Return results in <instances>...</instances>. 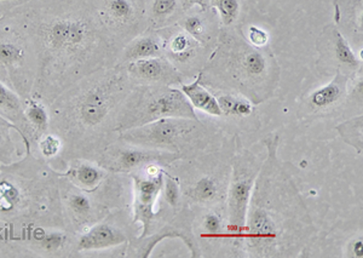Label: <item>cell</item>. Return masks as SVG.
Segmentation results:
<instances>
[{
  "label": "cell",
  "mask_w": 363,
  "mask_h": 258,
  "mask_svg": "<svg viewBox=\"0 0 363 258\" xmlns=\"http://www.w3.org/2000/svg\"><path fill=\"white\" fill-rule=\"evenodd\" d=\"M0 15L25 30L37 51L33 94L49 106L77 82L102 69L112 40L94 0L0 1Z\"/></svg>",
  "instance_id": "1"
},
{
  "label": "cell",
  "mask_w": 363,
  "mask_h": 258,
  "mask_svg": "<svg viewBox=\"0 0 363 258\" xmlns=\"http://www.w3.org/2000/svg\"><path fill=\"white\" fill-rule=\"evenodd\" d=\"M128 74L121 67L99 69L58 95L49 104L50 133L67 147H78L92 133L109 125L128 95Z\"/></svg>",
  "instance_id": "2"
},
{
  "label": "cell",
  "mask_w": 363,
  "mask_h": 258,
  "mask_svg": "<svg viewBox=\"0 0 363 258\" xmlns=\"http://www.w3.org/2000/svg\"><path fill=\"white\" fill-rule=\"evenodd\" d=\"M37 77L32 39L10 17L0 15V82L26 100L33 94Z\"/></svg>",
  "instance_id": "3"
},
{
  "label": "cell",
  "mask_w": 363,
  "mask_h": 258,
  "mask_svg": "<svg viewBox=\"0 0 363 258\" xmlns=\"http://www.w3.org/2000/svg\"><path fill=\"white\" fill-rule=\"evenodd\" d=\"M162 118H181L198 120L193 106L186 95L176 89H165L140 100L128 101L120 109L116 131L145 125Z\"/></svg>",
  "instance_id": "4"
},
{
  "label": "cell",
  "mask_w": 363,
  "mask_h": 258,
  "mask_svg": "<svg viewBox=\"0 0 363 258\" xmlns=\"http://www.w3.org/2000/svg\"><path fill=\"white\" fill-rule=\"evenodd\" d=\"M194 130L193 119L162 118L145 125L125 130L120 138L137 146L174 147L182 135Z\"/></svg>",
  "instance_id": "5"
},
{
  "label": "cell",
  "mask_w": 363,
  "mask_h": 258,
  "mask_svg": "<svg viewBox=\"0 0 363 258\" xmlns=\"http://www.w3.org/2000/svg\"><path fill=\"white\" fill-rule=\"evenodd\" d=\"M99 21L111 40L128 33L140 17L138 0H94Z\"/></svg>",
  "instance_id": "6"
},
{
  "label": "cell",
  "mask_w": 363,
  "mask_h": 258,
  "mask_svg": "<svg viewBox=\"0 0 363 258\" xmlns=\"http://www.w3.org/2000/svg\"><path fill=\"white\" fill-rule=\"evenodd\" d=\"M253 184L255 182L251 177V172L248 174L245 167L235 165L234 179L229 193L230 225L235 234H240L244 230Z\"/></svg>",
  "instance_id": "7"
},
{
  "label": "cell",
  "mask_w": 363,
  "mask_h": 258,
  "mask_svg": "<svg viewBox=\"0 0 363 258\" xmlns=\"http://www.w3.org/2000/svg\"><path fill=\"white\" fill-rule=\"evenodd\" d=\"M135 181V204H133V221L142 222L143 234L140 237H145L149 233L152 220L154 218V204L157 194L160 193L164 186V174L159 172L157 176L152 179H145L140 177H133Z\"/></svg>",
  "instance_id": "8"
},
{
  "label": "cell",
  "mask_w": 363,
  "mask_h": 258,
  "mask_svg": "<svg viewBox=\"0 0 363 258\" xmlns=\"http://www.w3.org/2000/svg\"><path fill=\"white\" fill-rule=\"evenodd\" d=\"M0 117L16 126L20 131L22 141L25 142L27 152L30 150V142L33 141V133L29 128L25 116V100L16 92L0 82Z\"/></svg>",
  "instance_id": "9"
},
{
  "label": "cell",
  "mask_w": 363,
  "mask_h": 258,
  "mask_svg": "<svg viewBox=\"0 0 363 258\" xmlns=\"http://www.w3.org/2000/svg\"><path fill=\"white\" fill-rule=\"evenodd\" d=\"M128 242V237L121 230L108 223L96 225L78 239L77 251H96L119 246Z\"/></svg>",
  "instance_id": "10"
},
{
  "label": "cell",
  "mask_w": 363,
  "mask_h": 258,
  "mask_svg": "<svg viewBox=\"0 0 363 258\" xmlns=\"http://www.w3.org/2000/svg\"><path fill=\"white\" fill-rule=\"evenodd\" d=\"M125 68L128 77L145 82H159L164 79L171 72L169 63L161 57L137 60L126 63Z\"/></svg>",
  "instance_id": "11"
},
{
  "label": "cell",
  "mask_w": 363,
  "mask_h": 258,
  "mask_svg": "<svg viewBox=\"0 0 363 258\" xmlns=\"http://www.w3.org/2000/svg\"><path fill=\"white\" fill-rule=\"evenodd\" d=\"M25 116L28 121L29 128L33 133V141L44 133H49L50 112L49 106L35 95H30L25 100Z\"/></svg>",
  "instance_id": "12"
},
{
  "label": "cell",
  "mask_w": 363,
  "mask_h": 258,
  "mask_svg": "<svg viewBox=\"0 0 363 258\" xmlns=\"http://www.w3.org/2000/svg\"><path fill=\"white\" fill-rule=\"evenodd\" d=\"M182 92L186 95L193 108L200 109L213 117H222L223 113L219 108L218 101L210 91L200 85V77L195 82L182 86Z\"/></svg>",
  "instance_id": "13"
},
{
  "label": "cell",
  "mask_w": 363,
  "mask_h": 258,
  "mask_svg": "<svg viewBox=\"0 0 363 258\" xmlns=\"http://www.w3.org/2000/svg\"><path fill=\"white\" fill-rule=\"evenodd\" d=\"M160 44L154 37H140L135 39L125 47L121 54V62H133L137 60L161 57Z\"/></svg>",
  "instance_id": "14"
},
{
  "label": "cell",
  "mask_w": 363,
  "mask_h": 258,
  "mask_svg": "<svg viewBox=\"0 0 363 258\" xmlns=\"http://www.w3.org/2000/svg\"><path fill=\"white\" fill-rule=\"evenodd\" d=\"M347 80L340 73H337L335 79L322 88H318L310 95V103L315 108L325 109L337 103L342 99Z\"/></svg>",
  "instance_id": "15"
},
{
  "label": "cell",
  "mask_w": 363,
  "mask_h": 258,
  "mask_svg": "<svg viewBox=\"0 0 363 258\" xmlns=\"http://www.w3.org/2000/svg\"><path fill=\"white\" fill-rule=\"evenodd\" d=\"M111 155L116 157V160L111 162L109 167L113 170L128 171L133 170L135 167H140L142 164H148L157 158L154 152L147 150H133V148H124V150H116Z\"/></svg>",
  "instance_id": "16"
},
{
  "label": "cell",
  "mask_w": 363,
  "mask_h": 258,
  "mask_svg": "<svg viewBox=\"0 0 363 258\" xmlns=\"http://www.w3.org/2000/svg\"><path fill=\"white\" fill-rule=\"evenodd\" d=\"M66 176H69L70 179L79 187L91 191L101 184L104 177V172L92 164L82 162L77 167H72Z\"/></svg>",
  "instance_id": "17"
},
{
  "label": "cell",
  "mask_w": 363,
  "mask_h": 258,
  "mask_svg": "<svg viewBox=\"0 0 363 258\" xmlns=\"http://www.w3.org/2000/svg\"><path fill=\"white\" fill-rule=\"evenodd\" d=\"M198 42L194 38L184 32L174 34L169 43V52L172 59L178 62H188L193 59L196 52Z\"/></svg>",
  "instance_id": "18"
},
{
  "label": "cell",
  "mask_w": 363,
  "mask_h": 258,
  "mask_svg": "<svg viewBox=\"0 0 363 258\" xmlns=\"http://www.w3.org/2000/svg\"><path fill=\"white\" fill-rule=\"evenodd\" d=\"M33 235L39 247L49 254L60 252L68 242V237L60 230H44L39 228L34 230Z\"/></svg>",
  "instance_id": "19"
},
{
  "label": "cell",
  "mask_w": 363,
  "mask_h": 258,
  "mask_svg": "<svg viewBox=\"0 0 363 258\" xmlns=\"http://www.w3.org/2000/svg\"><path fill=\"white\" fill-rule=\"evenodd\" d=\"M219 108L223 116L230 117H248L253 113V104L244 97L234 96V95H222L217 99Z\"/></svg>",
  "instance_id": "20"
},
{
  "label": "cell",
  "mask_w": 363,
  "mask_h": 258,
  "mask_svg": "<svg viewBox=\"0 0 363 258\" xmlns=\"http://www.w3.org/2000/svg\"><path fill=\"white\" fill-rule=\"evenodd\" d=\"M240 67L250 78H258L260 75L264 74L268 68V62L259 51L246 49L240 59Z\"/></svg>",
  "instance_id": "21"
},
{
  "label": "cell",
  "mask_w": 363,
  "mask_h": 258,
  "mask_svg": "<svg viewBox=\"0 0 363 258\" xmlns=\"http://www.w3.org/2000/svg\"><path fill=\"white\" fill-rule=\"evenodd\" d=\"M67 206L78 221H85L92 210L90 198L82 192L70 193L67 196Z\"/></svg>",
  "instance_id": "22"
},
{
  "label": "cell",
  "mask_w": 363,
  "mask_h": 258,
  "mask_svg": "<svg viewBox=\"0 0 363 258\" xmlns=\"http://www.w3.org/2000/svg\"><path fill=\"white\" fill-rule=\"evenodd\" d=\"M335 59L339 62L350 67V68H357L359 61L356 57L355 52L352 51L347 39L342 37V33L338 30H335Z\"/></svg>",
  "instance_id": "23"
},
{
  "label": "cell",
  "mask_w": 363,
  "mask_h": 258,
  "mask_svg": "<svg viewBox=\"0 0 363 258\" xmlns=\"http://www.w3.org/2000/svg\"><path fill=\"white\" fill-rule=\"evenodd\" d=\"M38 150L44 158H56L63 152V142L54 133H46L38 138Z\"/></svg>",
  "instance_id": "24"
},
{
  "label": "cell",
  "mask_w": 363,
  "mask_h": 258,
  "mask_svg": "<svg viewBox=\"0 0 363 258\" xmlns=\"http://www.w3.org/2000/svg\"><path fill=\"white\" fill-rule=\"evenodd\" d=\"M211 5L217 10L224 26H230L240 15L239 0H210Z\"/></svg>",
  "instance_id": "25"
},
{
  "label": "cell",
  "mask_w": 363,
  "mask_h": 258,
  "mask_svg": "<svg viewBox=\"0 0 363 258\" xmlns=\"http://www.w3.org/2000/svg\"><path fill=\"white\" fill-rule=\"evenodd\" d=\"M217 192H218V189H217L215 181L210 177H203L195 186L191 196L198 201H210L217 196Z\"/></svg>",
  "instance_id": "26"
},
{
  "label": "cell",
  "mask_w": 363,
  "mask_h": 258,
  "mask_svg": "<svg viewBox=\"0 0 363 258\" xmlns=\"http://www.w3.org/2000/svg\"><path fill=\"white\" fill-rule=\"evenodd\" d=\"M10 129L15 130L20 135V131L16 126L5 120L4 118L0 117V155H4V157L13 155V143Z\"/></svg>",
  "instance_id": "27"
},
{
  "label": "cell",
  "mask_w": 363,
  "mask_h": 258,
  "mask_svg": "<svg viewBox=\"0 0 363 258\" xmlns=\"http://www.w3.org/2000/svg\"><path fill=\"white\" fill-rule=\"evenodd\" d=\"M183 27L186 33L189 34L190 37L194 38L196 42H203V39L206 38V26L200 16L191 15L186 17L183 22Z\"/></svg>",
  "instance_id": "28"
},
{
  "label": "cell",
  "mask_w": 363,
  "mask_h": 258,
  "mask_svg": "<svg viewBox=\"0 0 363 258\" xmlns=\"http://www.w3.org/2000/svg\"><path fill=\"white\" fill-rule=\"evenodd\" d=\"M178 0H154L152 15L157 18H166L177 10Z\"/></svg>",
  "instance_id": "29"
},
{
  "label": "cell",
  "mask_w": 363,
  "mask_h": 258,
  "mask_svg": "<svg viewBox=\"0 0 363 258\" xmlns=\"http://www.w3.org/2000/svg\"><path fill=\"white\" fill-rule=\"evenodd\" d=\"M248 40L255 47H263L269 42V33L258 26H251L248 28Z\"/></svg>",
  "instance_id": "30"
},
{
  "label": "cell",
  "mask_w": 363,
  "mask_h": 258,
  "mask_svg": "<svg viewBox=\"0 0 363 258\" xmlns=\"http://www.w3.org/2000/svg\"><path fill=\"white\" fill-rule=\"evenodd\" d=\"M165 199L171 206H176L179 200V188L174 179L167 177L165 181Z\"/></svg>",
  "instance_id": "31"
},
{
  "label": "cell",
  "mask_w": 363,
  "mask_h": 258,
  "mask_svg": "<svg viewBox=\"0 0 363 258\" xmlns=\"http://www.w3.org/2000/svg\"><path fill=\"white\" fill-rule=\"evenodd\" d=\"M203 225H205V229H206L207 232L211 234H218L219 232H220V229H222L220 220H219L218 216L215 215V213H208V215L205 217Z\"/></svg>",
  "instance_id": "32"
},
{
  "label": "cell",
  "mask_w": 363,
  "mask_h": 258,
  "mask_svg": "<svg viewBox=\"0 0 363 258\" xmlns=\"http://www.w3.org/2000/svg\"><path fill=\"white\" fill-rule=\"evenodd\" d=\"M350 256L351 257L355 258H361L362 257L363 252V244L362 239H359V240H356V242H352L350 245Z\"/></svg>",
  "instance_id": "33"
},
{
  "label": "cell",
  "mask_w": 363,
  "mask_h": 258,
  "mask_svg": "<svg viewBox=\"0 0 363 258\" xmlns=\"http://www.w3.org/2000/svg\"><path fill=\"white\" fill-rule=\"evenodd\" d=\"M208 1L210 0H182V3L184 6H191V5H200L203 10L208 8Z\"/></svg>",
  "instance_id": "34"
},
{
  "label": "cell",
  "mask_w": 363,
  "mask_h": 258,
  "mask_svg": "<svg viewBox=\"0 0 363 258\" xmlns=\"http://www.w3.org/2000/svg\"><path fill=\"white\" fill-rule=\"evenodd\" d=\"M0 1H13V0H0Z\"/></svg>",
  "instance_id": "35"
},
{
  "label": "cell",
  "mask_w": 363,
  "mask_h": 258,
  "mask_svg": "<svg viewBox=\"0 0 363 258\" xmlns=\"http://www.w3.org/2000/svg\"><path fill=\"white\" fill-rule=\"evenodd\" d=\"M13 1H21V0H13Z\"/></svg>",
  "instance_id": "36"
}]
</instances>
